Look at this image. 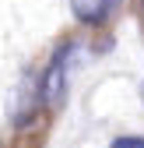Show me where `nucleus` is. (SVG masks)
I'll use <instances>...</instances> for the list:
<instances>
[{"mask_svg": "<svg viewBox=\"0 0 144 148\" xmlns=\"http://www.w3.org/2000/svg\"><path fill=\"white\" fill-rule=\"evenodd\" d=\"M77 42H63L56 53H53V60L46 67V78H42V102L46 106H56L67 92V71H70V57H74Z\"/></svg>", "mask_w": 144, "mask_h": 148, "instance_id": "nucleus-1", "label": "nucleus"}, {"mask_svg": "<svg viewBox=\"0 0 144 148\" xmlns=\"http://www.w3.org/2000/svg\"><path fill=\"white\" fill-rule=\"evenodd\" d=\"M116 4H120V0H70V11L77 14V21L98 25V21H105V18L113 14Z\"/></svg>", "mask_w": 144, "mask_h": 148, "instance_id": "nucleus-2", "label": "nucleus"}, {"mask_svg": "<svg viewBox=\"0 0 144 148\" xmlns=\"http://www.w3.org/2000/svg\"><path fill=\"white\" fill-rule=\"evenodd\" d=\"M109 148H144V138H141V134H123V138H116Z\"/></svg>", "mask_w": 144, "mask_h": 148, "instance_id": "nucleus-3", "label": "nucleus"}, {"mask_svg": "<svg viewBox=\"0 0 144 148\" xmlns=\"http://www.w3.org/2000/svg\"><path fill=\"white\" fill-rule=\"evenodd\" d=\"M141 4H144V0H141Z\"/></svg>", "mask_w": 144, "mask_h": 148, "instance_id": "nucleus-4", "label": "nucleus"}]
</instances>
